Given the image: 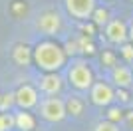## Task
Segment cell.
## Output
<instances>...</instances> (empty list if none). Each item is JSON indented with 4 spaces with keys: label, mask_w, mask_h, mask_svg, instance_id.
<instances>
[{
    "label": "cell",
    "mask_w": 133,
    "mask_h": 131,
    "mask_svg": "<svg viewBox=\"0 0 133 131\" xmlns=\"http://www.w3.org/2000/svg\"><path fill=\"white\" fill-rule=\"evenodd\" d=\"M34 60H36L38 68H42V70H46V71L52 74V71L60 70L62 66H64L66 54H64V50H62L58 44L42 42V44L36 46V50H34Z\"/></svg>",
    "instance_id": "6da1fadb"
},
{
    "label": "cell",
    "mask_w": 133,
    "mask_h": 131,
    "mask_svg": "<svg viewBox=\"0 0 133 131\" xmlns=\"http://www.w3.org/2000/svg\"><path fill=\"white\" fill-rule=\"evenodd\" d=\"M68 77H70L72 86L78 87V89H88V87H91V83H94L91 70H89L83 62H76V64L70 68V71H68Z\"/></svg>",
    "instance_id": "7a4b0ae2"
},
{
    "label": "cell",
    "mask_w": 133,
    "mask_h": 131,
    "mask_svg": "<svg viewBox=\"0 0 133 131\" xmlns=\"http://www.w3.org/2000/svg\"><path fill=\"white\" fill-rule=\"evenodd\" d=\"M66 8L74 18L88 20L95 10V0H66Z\"/></svg>",
    "instance_id": "3957f363"
},
{
    "label": "cell",
    "mask_w": 133,
    "mask_h": 131,
    "mask_svg": "<svg viewBox=\"0 0 133 131\" xmlns=\"http://www.w3.org/2000/svg\"><path fill=\"white\" fill-rule=\"evenodd\" d=\"M42 117L48 121H62L66 117V105L58 97H48L42 103Z\"/></svg>",
    "instance_id": "277c9868"
},
{
    "label": "cell",
    "mask_w": 133,
    "mask_h": 131,
    "mask_svg": "<svg viewBox=\"0 0 133 131\" xmlns=\"http://www.w3.org/2000/svg\"><path fill=\"white\" fill-rule=\"evenodd\" d=\"M14 103H18L22 109H28V107H34L38 103V93L32 86H22L14 93Z\"/></svg>",
    "instance_id": "5b68a950"
},
{
    "label": "cell",
    "mask_w": 133,
    "mask_h": 131,
    "mask_svg": "<svg viewBox=\"0 0 133 131\" xmlns=\"http://www.w3.org/2000/svg\"><path fill=\"white\" fill-rule=\"evenodd\" d=\"M36 26H38L40 32L44 34H58V30H60V16L56 14V12H46V14H42V16L38 18V22H36Z\"/></svg>",
    "instance_id": "8992f818"
},
{
    "label": "cell",
    "mask_w": 133,
    "mask_h": 131,
    "mask_svg": "<svg viewBox=\"0 0 133 131\" xmlns=\"http://www.w3.org/2000/svg\"><path fill=\"white\" fill-rule=\"evenodd\" d=\"M111 99H113V91H111V87L107 83L99 82L91 87V101L95 105H109Z\"/></svg>",
    "instance_id": "52a82bcc"
},
{
    "label": "cell",
    "mask_w": 133,
    "mask_h": 131,
    "mask_svg": "<svg viewBox=\"0 0 133 131\" xmlns=\"http://www.w3.org/2000/svg\"><path fill=\"white\" fill-rule=\"evenodd\" d=\"M105 34H107V38H109L111 42H115V44H123L127 40V28H125V24H123L121 20L109 22Z\"/></svg>",
    "instance_id": "ba28073f"
},
{
    "label": "cell",
    "mask_w": 133,
    "mask_h": 131,
    "mask_svg": "<svg viewBox=\"0 0 133 131\" xmlns=\"http://www.w3.org/2000/svg\"><path fill=\"white\" fill-rule=\"evenodd\" d=\"M60 87H62V80L56 74H48V76H44L40 80V89L46 93H58Z\"/></svg>",
    "instance_id": "9c48e42d"
},
{
    "label": "cell",
    "mask_w": 133,
    "mask_h": 131,
    "mask_svg": "<svg viewBox=\"0 0 133 131\" xmlns=\"http://www.w3.org/2000/svg\"><path fill=\"white\" fill-rule=\"evenodd\" d=\"M113 80L119 87H129L133 83V76H131V70L127 68H115L113 71Z\"/></svg>",
    "instance_id": "30bf717a"
},
{
    "label": "cell",
    "mask_w": 133,
    "mask_h": 131,
    "mask_svg": "<svg viewBox=\"0 0 133 131\" xmlns=\"http://www.w3.org/2000/svg\"><path fill=\"white\" fill-rule=\"evenodd\" d=\"M12 56H14V62H16L18 66H28L30 60H32V52H30V48H28V46H22V44L14 48V54H12Z\"/></svg>",
    "instance_id": "8fae6325"
},
{
    "label": "cell",
    "mask_w": 133,
    "mask_h": 131,
    "mask_svg": "<svg viewBox=\"0 0 133 131\" xmlns=\"http://www.w3.org/2000/svg\"><path fill=\"white\" fill-rule=\"evenodd\" d=\"M14 123L18 125V129H22V131H30V129H34V117H32L30 113H24V111L16 115Z\"/></svg>",
    "instance_id": "7c38bea8"
},
{
    "label": "cell",
    "mask_w": 133,
    "mask_h": 131,
    "mask_svg": "<svg viewBox=\"0 0 133 131\" xmlns=\"http://www.w3.org/2000/svg\"><path fill=\"white\" fill-rule=\"evenodd\" d=\"M64 105H66V113H72V115H76V117L83 113V103L78 97H70L68 103H64Z\"/></svg>",
    "instance_id": "4fadbf2b"
},
{
    "label": "cell",
    "mask_w": 133,
    "mask_h": 131,
    "mask_svg": "<svg viewBox=\"0 0 133 131\" xmlns=\"http://www.w3.org/2000/svg\"><path fill=\"white\" fill-rule=\"evenodd\" d=\"M91 18H94V22L97 24V26H103L107 22V10H103V8H95L94 14H91Z\"/></svg>",
    "instance_id": "5bb4252c"
},
{
    "label": "cell",
    "mask_w": 133,
    "mask_h": 131,
    "mask_svg": "<svg viewBox=\"0 0 133 131\" xmlns=\"http://www.w3.org/2000/svg\"><path fill=\"white\" fill-rule=\"evenodd\" d=\"M14 125V117H10V115H0V131H6L10 129V127Z\"/></svg>",
    "instance_id": "9a60e30c"
},
{
    "label": "cell",
    "mask_w": 133,
    "mask_h": 131,
    "mask_svg": "<svg viewBox=\"0 0 133 131\" xmlns=\"http://www.w3.org/2000/svg\"><path fill=\"white\" fill-rule=\"evenodd\" d=\"M14 105V93H6L0 97V109H8Z\"/></svg>",
    "instance_id": "2e32d148"
},
{
    "label": "cell",
    "mask_w": 133,
    "mask_h": 131,
    "mask_svg": "<svg viewBox=\"0 0 133 131\" xmlns=\"http://www.w3.org/2000/svg\"><path fill=\"white\" fill-rule=\"evenodd\" d=\"M107 115H109V121H111V123H113V121H121L123 119V111L119 107H111Z\"/></svg>",
    "instance_id": "e0dca14e"
},
{
    "label": "cell",
    "mask_w": 133,
    "mask_h": 131,
    "mask_svg": "<svg viewBox=\"0 0 133 131\" xmlns=\"http://www.w3.org/2000/svg\"><path fill=\"white\" fill-rule=\"evenodd\" d=\"M79 48H82V52H85V54H94V44L88 42V38L79 40Z\"/></svg>",
    "instance_id": "ac0fdd59"
},
{
    "label": "cell",
    "mask_w": 133,
    "mask_h": 131,
    "mask_svg": "<svg viewBox=\"0 0 133 131\" xmlns=\"http://www.w3.org/2000/svg\"><path fill=\"white\" fill-rule=\"evenodd\" d=\"M95 131H117V127L111 121H103V123H99V125L95 127Z\"/></svg>",
    "instance_id": "d6986e66"
},
{
    "label": "cell",
    "mask_w": 133,
    "mask_h": 131,
    "mask_svg": "<svg viewBox=\"0 0 133 131\" xmlns=\"http://www.w3.org/2000/svg\"><path fill=\"white\" fill-rule=\"evenodd\" d=\"M121 54H123V58H125L127 62H131V60H133V46H129V44H123Z\"/></svg>",
    "instance_id": "ffe728a7"
},
{
    "label": "cell",
    "mask_w": 133,
    "mask_h": 131,
    "mask_svg": "<svg viewBox=\"0 0 133 131\" xmlns=\"http://www.w3.org/2000/svg\"><path fill=\"white\" fill-rule=\"evenodd\" d=\"M101 60H103V64H107V66H113V64H115V56L111 54V52H105Z\"/></svg>",
    "instance_id": "44dd1931"
},
{
    "label": "cell",
    "mask_w": 133,
    "mask_h": 131,
    "mask_svg": "<svg viewBox=\"0 0 133 131\" xmlns=\"http://www.w3.org/2000/svg\"><path fill=\"white\" fill-rule=\"evenodd\" d=\"M76 48H78V44H76V42H68L66 44V52H64V54H74Z\"/></svg>",
    "instance_id": "7402d4cb"
},
{
    "label": "cell",
    "mask_w": 133,
    "mask_h": 131,
    "mask_svg": "<svg viewBox=\"0 0 133 131\" xmlns=\"http://www.w3.org/2000/svg\"><path fill=\"white\" fill-rule=\"evenodd\" d=\"M117 97L121 99V101H127L129 95H127V91H125V89H117Z\"/></svg>",
    "instance_id": "603a6c76"
},
{
    "label": "cell",
    "mask_w": 133,
    "mask_h": 131,
    "mask_svg": "<svg viewBox=\"0 0 133 131\" xmlns=\"http://www.w3.org/2000/svg\"><path fill=\"white\" fill-rule=\"evenodd\" d=\"M127 121H129V125H133V111L127 113Z\"/></svg>",
    "instance_id": "cb8c5ba5"
},
{
    "label": "cell",
    "mask_w": 133,
    "mask_h": 131,
    "mask_svg": "<svg viewBox=\"0 0 133 131\" xmlns=\"http://www.w3.org/2000/svg\"><path fill=\"white\" fill-rule=\"evenodd\" d=\"M127 36L131 38V42H133V24H131V28H129V32H127Z\"/></svg>",
    "instance_id": "d4e9b609"
},
{
    "label": "cell",
    "mask_w": 133,
    "mask_h": 131,
    "mask_svg": "<svg viewBox=\"0 0 133 131\" xmlns=\"http://www.w3.org/2000/svg\"><path fill=\"white\" fill-rule=\"evenodd\" d=\"M0 97H2V95H0Z\"/></svg>",
    "instance_id": "484cf974"
}]
</instances>
